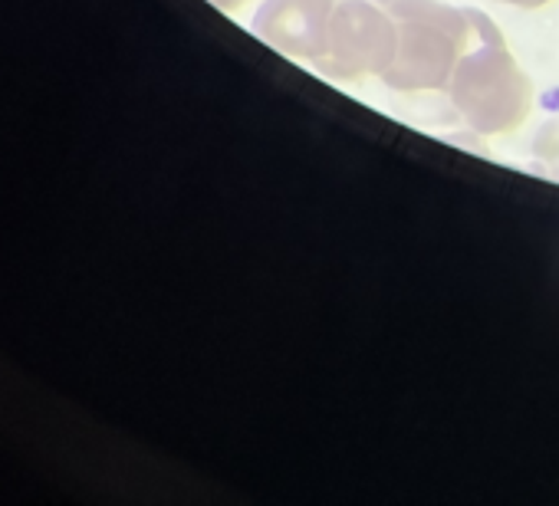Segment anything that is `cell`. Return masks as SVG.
Instances as JSON below:
<instances>
[{
    "label": "cell",
    "instance_id": "cell-6",
    "mask_svg": "<svg viewBox=\"0 0 559 506\" xmlns=\"http://www.w3.org/2000/svg\"><path fill=\"white\" fill-rule=\"evenodd\" d=\"M207 4H214V8H221V11H237V8L250 4V0H207Z\"/></svg>",
    "mask_w": 559,
    "mask_h": 506
},
{
    "label": "cell",
    "instance_id": "cell-2",
    "mask_svg": "<svg viewBox=\"0 0 559 506\" xmlns=\"http://www.w3.org/2000/svg\"><path fill=\"white\" fill-rule=\"evenodd\" d=\"M448 99L471 132L493 138L526 122L533 83L503 40H474L451 73Z\"/></svg>",
    "mask_w": 559,
    "mask_h": 506
},
{
    "label": "cell",
    "instance_id": "cell-5",
    "mask_svg": "<svg viewBox=\"0 0 559 506\" xmlns=\"http://www.w3.org/2000/svg\"><path fill=\"white\" fill-rule=\"evenodd\" d=\"M503 4H510V8H520V11H536V8L549 4V0H503Z\"/></svg>",
    "mask_w": 559,
    "mask_h": 506
},
{
    "label": "cell",
    "instance_id": "cell-4",
    "mask_svg": "<svg viewBox=\"0 0 559 506\" xmlns=\"http://www.w3.org/2000/svg\"><path fill=\"white\" fill-rule=\"evenodd\" d=\"M333 11L336 0H263L250 31L276 53L317 63L326 47Z\"/></svg>",
    "mask_w": 559,
    "mask_h": 506
},
{
    "label": "cell",
    "instance_id": "cell-3",
    "mask_svg": "<svg viewBox=\"0 0 559 506\" xmlns=\"http://www.w3.org/2000/svg\"><path fill=\"white\" fill-rule=\"evenodd\" d=\"M399 53V24L379 0H336L326 47L313 63L326 80L359 83L385 76Z\"/></svg>",
    "mask_w": 559,
    "mask_h": 506
},
{
    "label": "cell",
    "instance_id": "cell-1",
    "mask_svg": "<svg viewBox=\"0 0 559 506\" xmlns=\"http://www.w3.org/2000/svg\"><path fill=\"white\" fill-rule=\"evenodd\" d=\"M399 24V53L382 76L395 93L448 89L454 67L474 44L467 8L444 0H379Z\"/></svg>",
    "mask_w": 559,
    "mask_h": 506
}]
</instances>
